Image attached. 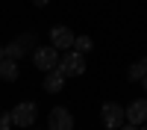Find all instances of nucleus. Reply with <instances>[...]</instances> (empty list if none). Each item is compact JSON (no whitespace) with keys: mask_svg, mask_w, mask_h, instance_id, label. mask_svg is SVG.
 Returning a JSON list of instances; mask_svg holds the SVG:
<instances>
[{"mask_svg":"<svg viewBox=\"0 0 147 130\" xmlns=\"http://www.w3.org/2000/svg\"><path fill=\"white\" fill-rule=\"evenodd\" d=\"M100 118H103V127L121 130L124 121H127V110H124L121 103H115V101H106V103L100 106Z\"/></svg>","mask_w":147,"mask_h":130,"instance_id":"nucleus-1","label":"nucleus"},{"mask_svg":"<svg viewBox=\"0 0 147 130\" xmlns=\"http://www.w3.org/2000/svg\"><path fill=\"white\" fill-rule=\"evenodd\" d=\"M59 68H62L65 77H80L82 71H85V53H80L77 47H71L68 53L59 56Z\"/></svg>","mask_w":147,"mask_h":130,"instance_id":"nucleus-2","label":"nucleus"},{"mask_svg":"<svg viewBox=\"0 0 147 130\" xmlns=\"http://www.w3.org/2000/svg\"><path fill=\"white\" fill-rule=\"evenodd\" d=\"M59 53L53 44H47V47H35L32 50V65L38 68V71H53V68H59Z\"/></svg>","mask_w":147,"mask_h":130,"instance_id":"nucleus-3","label":"nucleus"},{"mask_svg":"<svg viewBox=\"0 0 147 130\" xmlns=\"http://www.w3.org/2000/svg\"><path fill=\"white\" fill-rule=\"evenodd\" d=\"M35 115H38L35 103L32 101H21L15 110H12V124L15 127H30V124H35Z\"/></svg>","mask_w":147,"mask_h":130,"instance_id":"nucleus-4","label":"nucleus"},{"mask_svg":"<svg viewBox=\"0 0 147 130\" xmlns=\"http://www.w3.org/2000/svg\"><path fill=\"white\" fill-rule=\"evenodd\" d=\"M47 130H74V115L71 110H65V106H53L50 115H47Z\"/></svg>","mask_w":147,"mask_h":130,"instance_id":"nucleus-5","label":"nucleus"},{"mask_svg":"<svg viewBox=\"0 0 147 130\" xmlns=\"http://www.w3.org/2000/svg\"><path fill=\"white\" fill-rule=\"evenodd\" d=\"M74 39H77V35H74L65 24L50 27V44L56 47V50H71V47H74Z\"/></svg>","mask_w":147,"mask_h":130,"instance_id":"nucleus-6","label":"nucleus"},{"mask_svg":"<svg viewBox=\"0 0 147 130\" xmlns=\"http://www.w3.org/2000/svg\"><path fill=\"white\" fill-rule=\"evenodd\" d=\"M30 47L35 50V35H32V33H30V35H21V39H18L15 44H9V47H6V56H12V59H21L24 53L30 50Z\"/></svg>","mask_w":147,"mask_h":130,"instance_id":"nucleus-7","label":"nucleus"},{"mask_svg":"<svg viewBox=\"0 0 147 130\" xmlns=\"http://www.w3.org/2000/svg\"><path fill=\"white\" fill-rule=\"evenodd\" d=\"M127 121H129V124H144V121H147V98L132 101V103L127 106Z\"/></svg>","mask_w":147,"mask_h":130,"instance_id":"nucleus-8","label":"nucleus"},{"mask_svg":"<svg viewBox=\"0 0 147 130\" xmlns=\"http://www.w3.org/2000/svg\"><path fill=\"white\" fill-rule=\"evenodd\" d=\"M62 86H65V74H62V68L47 71V77H44V92L56 95V92H62Z\"/></svg>","mask_w":147,"mask_h":130,"instance_id":"nucleus-9","label":"nucleus"},{"mask_svg":"<svg viewBox=\"0 0 147 130\" xmlns=\"http://www.w3.org/2000/svg\"><path fill=\"white\" fill-rule=\"evenodd\" d=\"M0 80H6V83L18 80V59H12V56L0 59Z\"/></svg>","mask_w":147,"mask_h":130,"instance_id":"nucleus-10","label":"nucleus"},{"mask_svg":"<svg viewBox=\"0 0 147 130\" xmlns=\"http://www.w3.org/2000/svg\"><path fill=\"white\" fill-rule=\"evenodd\" d=\"M144 77H147V56L138 59V62H132L129 71H127V80H129V83H141Z\"/></svg>","mask_w":147,"mask_h":130,"instance_id":"nucleus-11","label":"nucleus"},{"mask_svg":"<svg viewBox=\"0 0 147 130\" xmlns=\"http://www.w3.org/2000/svg\"><path fill=\"white\" fill-rule=\"evenodd\" d=\"M74 47H77L80 53H88L91 47H94V42L88 39V35H77V39H74Z\"/></svg>","mask_w":147,"mask_h":130,"instance_id":"nucleus-12","label":"nucleus"},{"mask_svg":"<svg viewBox=\"0 0 147 130\" xmlns=\"http://www.w3.org/2000/svg\"><path fill=\"white\" fill-rule=\"evenodd\" d=\"M12 127V112H0V130H9Z\"/></svg>","mask_w":147,"mask_h":130,"instance_id":"nucleus-13","label":"nucleus"},{"mask_svg":"<svg viewBox=\"0 0 147 130\" xmlns=\"http://www.w3.org/2000/svg\"><path fill=\"white\" fill-rule=\"evenodd\" d=\"M121 130H141V127H138V124H129V121H127V124L121 127Z\"/></svg>","mask_w":147,"mask_h":130,"instance_id":"nucleus-14","label":"nucleus"},{"mask_svg":"<svg viewBox=\"0 0 147 130\" xmlns=\"http://www.w3.org/2000/svg\"><path fill=\"white\" fill-rule=\"evenodd\" d=\"M50 0H32V6H47Z\"/></svg>","mask_w":147,"mask_h":130,"instance_id":"nucleus-15","label":"nucleus"},{"mask_svg":"<svg viewBox=\"0 0 147 130\" xmlns=\"http://www.w3.org/2000/svg\"><path fill=\"white\" fill-rule=\"evenodd\" d=\"M3 56H6V47H3V44H0V59H3Z\"/></svg>","mask_w":147,"mask_h":130,"instance_id":"nucleus-16","label":"nucleus"},{"mask_svg":"<svg viewBox=\"0 0 147 130\" xmlns=\"http://www.w3.org/2000/svg\"><path fill=\"white\" fill-rule=\"evenodd\" d=\"M141 86H144V95H147V77H144V80H141Z\"/></svg>","mask_w":147,"mask_h":130,"instance_id":"nucleus-17","label":"nucleus"},{"mask_svg":"<svg viewBox=\"0 0 147 130\" xmlns=\"http://www.w3.org/2000/svg\"><path fill=\"white\" fill-rule=\"evenodd\" d=\"M141 130H147V127H141Z\"/></svg>","mask_w":147,"mask_h":130,"instance_id":"nucleus-18","label":"nucleus"}]
</instances>
